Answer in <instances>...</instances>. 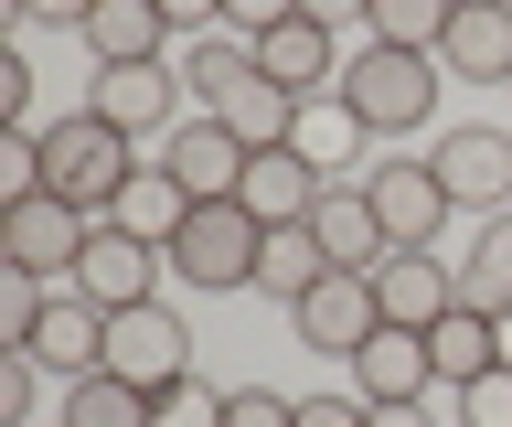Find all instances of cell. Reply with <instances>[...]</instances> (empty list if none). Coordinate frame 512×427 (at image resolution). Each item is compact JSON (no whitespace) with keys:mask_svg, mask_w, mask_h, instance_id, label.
Returning <instances> with one entry per match:
<instances>
[{"mask_svg":"<svg viewBox=\"0 0 512 427\" xmlns=\"http://www.w3.org/2000/svg\"><path fill=\"white\" fill-rule=\"evenodd\" d=\"M128 182H139V139L107 129L96 107H75V118H54V129H43V193H64L75 214H96V225H107Z\"/></svg>","mask_w":512,"mask_h":427,"instance_id":"1","label":"cell"},{"mask_svg":"<svg viewBox=\"0 0 512 427\" xmlns=\"http://www.w3.org/2000/svg\"><path fill=\"white\" fill-rule=\"evenodd\" d=\"M438 86H448V65H438V54H395V43H363V54L342 65V86H331V97H342L374 139H406V129H427Z\"/></svg>","mask_w":512,"mask_h":427,"instance_id":"2","label":"cell"},{"mask_svg":"<svg viewBox=\"0 0 512 427\" xmlns=\"http://www.w3.org/2000/svg\"><path fill=\"white\" fill-rule=\"evenodd\" d=\"M256 257H267V225L246 203H192L182 235H171V278L182 289H256Z\"/></svg>","mask_w":512,"mask_h":427,"instance_id":"3","label":"cell"},{"mask_svg":"<svg viewBox=\"0 0 512 427\" xmlns=\"http://www.w3.org/2000/svg\"><path fill=\"white\" fill-rule=\"evenodd\" d=\"M96 214H75L64 193H11L0 203V267H22V278H75V257H86Z\"/></svg>","mask_w":512,"mask_h":427,"instance_id":"4","label":"cell"},{"mask_svg":"<svg viewBox=\"0 0 512 427\" xmlns=\"http://www.w3.org/2000/svg\"><path fill=\"white\" fill-rule=\"evenodd\" d=\"M107 374H128L139 395H171L192 374V321L171 299H139V310H107Z\"/></svg>","mask_w":512,"mask_h":427,"instance_id":"5","label":"cell"},{"mask_svg":"<svg viewBox=\"0 0 512 427\" xmlns=\"http://www.w3.org/2000/svg\"><path fill=\"white\" fill-rule=\"evenodd\" d=\"M288 321H299V342H310V353L352 363V353H363V342L384 331V299H374V278H363V267H331V278H320V289L299 299Z\"/></svg>","mask_w":512,"mask_h":427,"instance_id":"6","label":"cell"},{"mask_svg":"<svg viewBox=\"0 0 512 427\" xmlns=\"http://www.w3.org/2000/svg\"><path fill=\"white\" fill-rule=\"evenodd\" d=\"M160 267H171V257H160L150 235H128V225H96L64 289H86L96 310H139V299H160Z\"/></svg>","mask_w":512,"mask_h":427,"instance_id":"7","label":"cell"},{"mask_svg":"<svg viewBox=\"0 0 512 427\" xmlns=\"http://www.w3.org/2000/svg\"><path fill=\"white\" fill-rule=\"evenodd\" d=\"M160 161H171V182H182L192 203H235V193H246V161H256V150L224 129V118H203V107H192L182 129L160 139Z\"/></svg>","mask_w":512,"mask_h":427,"instance_id":"8","label":"cell"},{"mask_svg":"<svg viewBox=\"0 0 512 427\" xmlns=\"http://www.w3.org/2000/svg\"><path fill=\"white\" fill-rule=\"evenodd\" d=\"M363 193H374V214H384V235L395 246H438L448 235V182H438V161H374L363 171Z\"/></svg>","mask_w":512,"mask_h":427,"instance_id":"9","label":"cell"},{"mask_svg":"<svg viewBox=\"0 0 512 427\" xmlns=\"http://www.w3.org/2000/svg\"><path fill=\"white\" fill-rule=\"evenodd\" d=\"M438 182L459 214H502L512 203V129H438Z\"/></svg>","mask_w":512,"mask_h":427,"instance_id":"10","label":"cell"},{"mask_svg":"<svg viewBox=\"0 0 512 427\" xmlns=\"http://www.w3.org/2000/svg\"><path fill=\"white\" fill-rule=\"evenodd\" d=\"M22 353L43 363V374H64V385H86V374H107V310H96L86 289H54Z\"/></svg>","mask_w":512,"mask_h":427,"instance_id":"11","label":"cell"},{"mask_svg":"<svg viewBox=\"0 0 512 427\" xmlns=\"http://www.w3.org/2000/svg\"><path fill=\"white\" fill-rule=\"evenodd\" d=\"M374 299L395 331H438L448 310H459V267L438 257V246H395V257L374 267Z\"/></svg>","mask_w":512,"mask_h":427,"instance_id":"12","label":"cell"},{"mask_svg":"<svg viewBox=\"0 0 512 427\" xmlns=\"http://www.w3.org/2000/svg\"><path fill=\"white\" fill-rule=\"evenodd\" d=\"M342 374H352V395H363V406H427V395H438L427 331H395V321H384L374 342H363V353L342 363Z\"/></svg>","mask_w":512,"mask_h":427,"instance_id":"13","label":"cell"},{"mask_svg":"<svg viewBox=\"0 0 512 427\" xmlns=\"http://www.w3.org/2000/svg\"><path fill=\"white\" fill-rule=\"evenodd\" d=\"M171 65H96V86H86V107L107 118V129H128V139H171L182 118H171Z\"/></svg>","mask_w":512,"mask_h":427,"instance_id":"14","label":"cell"},{"mask_svg":"<svg viewBox=\"0 0 512 427\" xmlns=\"http://www.w3.org/2000/svg\"><path fill=\"white\" fill-rule=\"evenodd\" d=\"M256 65H267V86H288V97H331V86H342V33H331V22H310V11H299V22H278V33L256 43Z\"/></svg>","mask_w":512,"mask_h":427,"instance_id":"15","label":"cell"},{"mask_svg":"<svg viewBox=\"0 0 512 427\" xmlns=\"http://www.w3.org/2000/svg\"><path fill=\"white\" fill-rule=\"evenodd\" d=\"M288 150H299L320 182H363V171H374V129H363L342 97H299V129H288Z\"/></svg>","mask_w":512,"mask_h":427,"instance_id":"16","label":"cell"},{"mask_svg":"<svg viewBox=\"0 0 512 427\" xmlns=\"http://www.w3.org/2000/svg\"><path fill=\"white\" fill-rule=\"evenodd\" d=\"M438 65L459 75V86H512V0H459Z\"/></svg>","mask_w":512,"mask_h":427,"instance_id":"17","label":"cell"},{"mask_svg":"<svg viewBox=\"0 0 512 427\" xmlns=\"http://www.w3.org/2000/svg\"><path fill=\"white\" fill-rule=\"evenodd\" d=\"M310 235H320V257H331V267H363V278L395 257V235H384V214H374V193H363V182H331V193H320V214H310Z\"/></svg>","mask_w":512,"mask_h":427,"instance_id":"18","label":"cell"},{"mask_svg":"<svg viewBox=\"0 0 512 427\" xmlns=\"http://www.w3.org/2000/svg\"><path fill=\"white\" fill-rule=\"evenodd\" d=\"M320 193H331V182H320V171L278 139V150H256V161H246V193H235V203H246L267 235H278V225H310V214H320Z\"/></svg>","mask_w":512,"mask_h":427,"instance_id":"19","label":"cell"},{"mask_svg":"<svg viewBox=\"0 0 512 427\" xmlns=\"http://www.w3.org/2000/svg\"><path fill=\"white\" fill-rule=\"evenodd\" d=\"M75 43H86V65H160L171 22H160V0H96L75 22Z\"/></svg>","mask_w":512,"mask_h":427,"instance_id":"20","label":"cell"},{"mask_svg":"<svg viewBox=\"0 0 512 427\" xmlns=\"http://www.w3.org/2000/svg\"><path fill=\"white\" fill-rule=\"evenodd\" d=\"M427 363H438V385H448V395L480 385V374L502 363V331H491V310H470V299H459V310L427 331Z\"/></svg>","mask_w":512,"mask_h":427,"instance_id":"21","label":"cell"},{"mask_svg":"<svg viewBox=\"0 0 512 427\" xmlns=\"http://www.w3.org/2000/svg\"><path fill=\"white\" fill-rule=\"evenodd\" d=\"M182 214H192V193L171 182V161H139V182L118 193V214L107 225H128V235H150L160 257H171V235H182Z\"/></svg>","mask_w":512,"mask_h":427,"instance_id":"22","label":"cell"},{"mask_svg":"<svg viewBox=\"0 0 512 427\" xmlns=\"http://www.w3.org/2000/svg\"><path fill=\"white\" fill-rule=\"evenodd\" d=\"M320 278H331V257H320V235H310V225H278V235H267V257H256V299L299 310Z\"/></svg>","mask_w":512,"mask_h":427,"instance_id":"23","label":"cell"},{"mask_svg":"<svg viewBox=\"0 0 512 427\" xmlns=\"http://www.w3.org/2000/svg\"><path fill=\"white\" fill-rule=\"evenodd\" d=\"M459 299H470V310H491V321L512 310V203H502V214H480L470 257H459Z\"/></svg>","mask_w":512,"mask_h":427,"instance_id":"24","label":"cell"},{"mask_svg":"<svg viewBox=\"0 0 512 427\" xmlns=\"http://www.w3.org/2000/svg\"><path fill=\"white\" fill-rule=\"evenodd\" d=\"M246 75H256V43H235V33H203V43H192V54H182V97L203 107V118H214V107L235 97Z\"/></svg>","mask_w":512,"mask_h":427,"instance_id":"25","label":"cell"},{"mask_svg":"<svg viewBox=\"0 0 512 427\" xmlns=\"http://www.w3.org/2000/svg\"><path fill=\"white\" fill-rule=\"evenodd\" d=\"M448 22H459V0H374L363 11V43H395V54H438Z\"/></svg>","mask_w":512,"mask_h":427,"instance_id":"26","label":"cell"},{"mask_svg":"<svg viewBox=\"0 0 512 427\" xmlns=\"http://www.w3.org/2000/svg\"><path fill=\"white\" fill-rule=\"evenodd\" d=\"M64 427H160V406L128 374H86V385H64Z\"/></svg>","mask_w":512,"mask_h":427,"instance_id":"27","label":"cell"},{"mask_svg":"<svg viewBox=\"0 0 512 427\" xmlns=\"http://www.w3.org/2000/svg\"><path fill=\"white\" fill-rule=\"evenodd\" d=\"M43 299H54V278H22V267H0V353H22V342H32Z\"/></svg>","mask_w":512,"mask_h":427,"instance_id":"28","label":"cell"},{"mask_svg":"<svg viewBox=\"0 0 512 427\" xmlns=\"http://www.w3.org/2000/svg\"><path fill=\"white\" fill-rule=\"evenodd\" d=\"M0 427H43V363L0 353Z\"/></svg>","mask_w":512,"mask_h":427,"instance_id":"29","label":"cell"},{"mask_svg":"<svg viewBox=\"0 0 512 427\" xmlns=\"http://www.w3.org/2000/svg\"><path fill=\"white\" fill-rule=\"evenodd\" d=\"M224 427H299V395H278V385H224Z\"/></svg>","mask_w":512,"mask_h":427,"instance_id":"30","label":"cell"},{"mask_svg":"<svg viewBox=\"0 0 512 427\" xmlns=\"http://www.w3.org/2000/svg\"><path fill=\"white\" fill-rule=\"evenodd\" d=\"M448 406H459V427H512V363H491V374H480V385H459Z\"/></svg>","mask_w":512,"mask_h":427,"instance_id":"31","label":"cell"},{"mask_svg":"<svg viewBox=\"0 0 512 427\" xmlns=\"http://www.w3.org/2000/svg\"><path fill=\"white\" fill-rule=\"evenodd\" d=\"M160 427H224V385H203V374H182L171 395H150Z\"/></svg>","mask_w":512,"mask_h":427,"instance_id":"32","label":"cell"},{"mask_svg":"<svg viewBox=\"0 0 512 427\" xmlns=\"http://www.w3.org/2000/svg\"><path fill=\"white\" fill-rule=\"evenodd\" d=\"M278 22H299V0H224V33L235 43H267Z\"/></svg>","mask_w":512,"mask_h":427,"instance_id":"33","label":"cell"},{"mask_svg":"<svg viewBox=\"0 0 512 427\" xmlns=\"http://www.w3.org/2000/svg\"><path fill=\"white\" fill-rule=\"evenodd\" d=\"M299 427H374V406H363V395H299Z\"/></svg>","mask_w":512,"mask_h":427,"instance_id":"34","label":"cell"},{"mask_svg":"<svg viewBox=\"0 0 512 427\" xmlns=\"http://www.w3.org/2000/svg\"><path fill=\"white\" fill-rule=\"evenodd\" d=\"M160 22H171V33H192V43H203V33H224V0H160Z\"/></svg>","mask_w":512,"mask_h":427,"instance_id":"35","label":"cell"},{"mask_svg":"<svg viewBox=\"0 0 512 427\" xmlns=\"http://www.w3.org/2000/svg\"><path fill=\"white\" fill-rule=\"evenodd\" d=\"M96 0H11V22H86Z\"/></svg>","mask_w":512,"mask_h":427,"instance_id":"36","label":"cell"},{"mask_svg":"<svg viewBox=\"0 0 512 427\" xmlns=\"http://www.w3.org/2000/svg\"><path fill=\"white\" fill-rule=\"evenodd\" d=\"M299 11H310V22H331V33H342V22H363L374 0H299Z\"/></svg>","mask_w":512,"mask_h":427,"instance_id":"37","label":"cell"},{"mask_svg":"<svg viewBox=\"0 0 512 427\" xmlns=\"http://www.w3.org/2000/svg\"><path fill=\"white\" fill-rule=\"evenodd\" d=\"M374 427H438L427 406H374Z\"/></svg>","mask_w":512,"mask_h":427,"instance_id":"38","label":"cell"},{"mask_svg":"<svg viewBox=\"0 0 512 427\" xmlns=\"http://www.w3.org/2000/svg\"><path fill=\"white\" fill-rule=\"evenodd\" d=\"M491 331H502V363H512V310H502V321H491Z\"/></svg>","mask_w":512,"mask_h":427,"instance_id":"39","label":"cell"},{"mask_svg":"<svg viewBox=\"0 0 512 427\" xmlns=\"http://www.w3.org/2000/svg\"><path fill=\"white\" fill-rule=\"evenodd\" d=\"M43 427H64V417H43Z\"/></svg>","mask_w":512,"mask_h":427,"instance_id":"40","label":"cell"}]
</instances>
